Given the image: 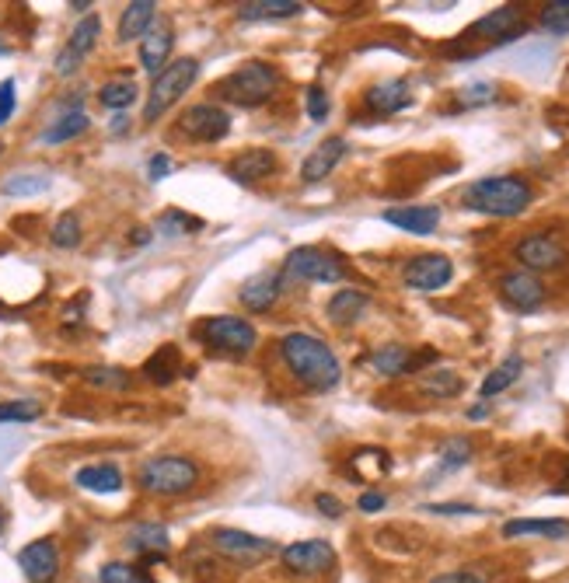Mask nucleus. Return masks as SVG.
Wrapping results in <instances>:
<instances>
[{
  "instance_id": "nucleus-1",
  "label": "nucleus",
  "mask_w": 569,
  "mask_h": 583,
  "mask_svg": "<svg viewBox=\"0 0 569 583\" xmlns=\"http://www.w3.org/2000/svg\"><path fill=\"white\" fill-rule=\"evenodd\" d=\"M280 357L290 367V374L311 391H332L343 378V367H339L332 346H325L311 332H287L280 339Z\"/></svg>"
},
{
  "instance_id": "nucleus-2",
  "label": "nucleus",
  "mask_w": 569,
  "mask_h": 583,
  "mask_svg": "<svg viewBox=\"0 0 569 583\" xmlns=\"http://www.w3.org/2000/svg\"><path fill=\"white\" fill-rule=\"evenodd\" d=\"M535 199L531 182L517 179V175H489L465 189L468 210L489 213V217H521Z\"/></svg>"
},
{
  "instance_id": "nucleus-3",
  "label": "nucleus",
  "mask_w": 569,
  "mask_h": 583,
  "mask_svg": "<svg viewBox=\"0 0 569 583\" xmlns=\"http://www.w3.org/2000/svg\"><path fill=\"white\" fill-rule=\"evenodd\" d=\"M280 88V67L266 60H248L241 67H234L224 81L217 84V95L227 98L234 105H245V109H255V105L269 102Z\"/></svg>"
},
{
  "instance_id": "nucleus-4",
  "label": "nucleus",
  "mask_w": 569,
  "mask_h": 583,
  "mask_svg": "<svg viewBox=\"0 0 569 583\" xmlns=\"http://www.w3.org/2000/svg\"><path fill=\"white\" fill-rule=\"evenodd\" d=\"M137 482L144 493L154 496H182L199 482V465L186 454H158L147 458L137 472Z\"/></svg>"
},
{
  "instance_id": "nucleus-5",
  "label": "nucleus",
  "mask_w": 569,
  "mask_h": 583,
  "mask_svg": "<svg viewBox=\"0 0 569 583\" xmlns=\"http://www.w3.org/2000/svg\"><path fill=\"white\" fill-rule=\"evenodd\" d=\"M199 77V60L196 56H179L172 60L158 77H154L151 91H147V102H144V123H158L175 102L196 84Z\"/></svg>"
},
{
  "instance_id": "nucleus-6",
  "label": "nucleus",
  "mask_w": 569,
  "mask_h": 583,
  "mask_svg": "<svg viewBox=\"0 0 569 583\" xmlns=\"http://www.w3.org/2000/svg\"><path fill=\"white\" fill-rule=\"evenodd\" d=\"M196 336L203 339L210 350L227 353V357H245V353H252L255 343H259V332H255V325L248 322V318H241V315L206 318V322L196 329Z\"/></svg>"
},
{
  "instance_id": "nucleus-7",
  "label": "nucleus",
  "mask_w": 569,
  "mask_h": 583,
  "mask_svg": "<svg viewBox=\"0 0 569 583\" xmlns=\"http://www.w3.org/2000/svg\"><path fill=\"white\" fill-rule=\"evenodd\" d=\"M210 549L217 552V556H224L227 563L241 566V570L262 566L269 556H276V542H269V538H262V535H252V531H241V528H217L210 535Z\"/></svg>"
},
{
  "instance_id": "nucleus-8",
  "label": "nucleus",
  "mask_w": 569,
  "mask_h": 583,
  "mask_svg": "<svg viewBox=\"0 0 569 583\" xmlns=\"http://www.w3.org/2000/svg\"><path fill=\"white\" fill-rule=\"evenodd\" d=\"M287 276L290 280H304V283H339L346 276V269L332 252L304 245L287 255Z\"/></svg>"
},
{
  "instance_id": "nucleus-9",
  "label": "nucleus",
  "mask_w": 569,
  "mask_h": 583,
  "mask_svg": "<svg viewBox=\"0 0 569 583\" xmlns=\"http://www.w3.org/2000/svg\"><path fill=\"white\" fill-rule=\"evenodd\" d=\"M528 32V25H524V14L521 7L514 4H503L496 7V11H489L486 18H479L472 28H468L465 35H461L458 42H472V39H486L489 46H507V42L521 39V35Z\"/></svg>"
},
{
  "instance_id": "nucleus-10",
  "label": "nucleus",
  "mask_w": 569,
  "mask_h": 583,
  "mask_svg": "<svg viewBox=\"0 0 569 583\" xmlns=\"http://www.w3.org/2000/svg\"><path fill=\"white\" fill-rule=\"evenodd\" d=\"M179 133L192 144H217L231 133V116H227L220 105H189L179 116Z\"/></svg>"
},
{
  "instance_id": "nucleus-11",
  "label": "nucleus",
  "mask_w": 569,
  "mask_h": 583,
  "mask_svg": "<svg viewBox=\"0 0 569 583\" xmlns=\"http://www.w3.org/2000/svg\"><path fill=\"white\" fill-rule=\"evenodd\" d=\"M451 276H454V262L437 252L416 255V259H409L402 269L405 287L416 290V294H437L440 287L451 283Z\"/></svg>"
},
{
  "instance_id": "nucleus-12",
  "label": "nucleus",
  "mask_w": 569,
  "mask_h": 583,
  "mask_svg": "<svg viewBox=\"0 0 569 583\" xmlns=\"http://www.w3.org/2000/svg\"><path fill=\"white\" fill-rule=\"evenodd\" d=\"M283 566H287L294 577H322L336 563V549L322 538H308V542H294L280 552Z\"/></svg>"
},
{
  "instance_id": "nucleus-13",
  "label": "nucleus",
  "mask_w": 569,
  "mask_h": 583,
  "mask_svg": "<svg viewBox=\"0 0 569 583\" xmlns=\"http://www.w3.org/2000/svg\"><path fill=\"white\" fill-rule=\"evenodd\" d=\"M517 262H521L528 273H545V269H559L566 266V248L559 245L552 234H528V238L517 241L514 248Z\"/></svg>"
},
{
  "instance_id": "nucleus-14",
  "label": "nucleus",
  "mask_w": 569,
  "mask_h": 583,
  "mask_svg": "<svg viewBox=\"0 0 569 583\" xmlns=\"http://www.w3.org/2000/svg\"><path fill=\"white\" fill-rule=\"evenodd\" d=\"M18 570L25 573L28 583H53L60 577V549H56V542H49V538L28 542L18 552Z\"/></svg>"
},
{
  "instance_id": "nucleus-15",
  "label": "nucleus",
  "mask_w": 569,
  "mask_h": 583,
  "mask_svg": "<svg viewBox=\"0 0 569 583\" xmlns=\"http://www.w3.org/2000/svg\"><path fill=\"white\" fill-rule=\"evenodd\" d=\"M500 301L514 311H538L545 304V283L528 269H517L500 280Z\"/></svg>"
},
{
  "instance_id": "nucleus-16",
  "label": "nucleus",
  "mask_w": 569,
  "mask_h": 583,
  "mask_svg": "<svg viewBox=\"0 0 569 583\" xmlns=\"http://www.w3.org/2000/svg\"><path fill=\"white\" fill-rule=\"evenodd\" d=\"M276 154L266 151V147H248V151H241L238 158L227 161V179L238 182V186H255V182L269 179V175L276 172Z\"/></svg>"
},
{
  "instance_id": "nucleus-17",
  "label": "nucleus",
  "mask_w": 569,
  "mask_h": 583,
  "mask_svg": "<svg viewBox=\"0 0 569 583\" xmlns=\"http://www.w3.org/2000/svg\"><path fill=\"white\" fill-rule=\"evenodd\" d=\"M346 151H350L346 137H329V140H322V144H318L315 151H311L308 158H304L301 179L308 182V186H315V182L329 179V175L339 168V161L346 158Z\"/></svg>"
},
{
  "instance_id": "nucleus-18",
  "label": "nucleus",
  "mask_w": 569,
  "mask_h": 583,
  "mask_svg": "<svg viewBox=\"0 0 569 583\" xmlns=\"http://www.w3.org/2000/svg\"><path fill=\"white\" fill-rule=\"evenodd\" d=\"M280 290H283V276L276 273V269H262V273L248 276L245 283H241L238 290V301L245 304L248 311H269L276 301H280Z\"/></svg>"
},
{
  "instance_id": "nucleus-19",
  "label": "nucleus",
  "mask_w": 569,
  "mask_h": 583,
  "mask_svg": "<svg viewBox=\"0 0 569 583\" xmlns=\"http://www.w3.org/2000/svg\"><path fill=\"white\" fill-rule=\"evenodd\" d=\"M364 105L374 112V116H395V112L409 109L412 105V88L402 77H391V81L371 84L364 91Z\"/></svg>"
},
{
  "instance_id": "nucleus-20",
  "label": "nucleus",
  "mask_w": 569,
  "mask_h": 583,
  "mask_svg": "<svg viewBox=\"0 0 569 583\" xmlns=\"http://www.w3.org/2000/svg\"><path fill=\"white\" fill-rule=\"evenodd\" d=\"M384 224L391 227H402V231L409 234H433L440 227V206L433 203H423V206H391V210L381 213Z\"/></svg>"
},
{
  "instance_id": "nucleus-21",
  "label": "nucleus",
  "mask_w": 569,
  "mask_h": 583,
  "mask_svg": "<svg viewBox=\"0 0 569 583\" xmlns=\"http://www.w3.org/2000/svg\"><path fill=\"white\" fill-rule=\"evenodd\" d=\"M154 14H158V4H154V0H133V4H126L123 14H119V28H116L119 42L144 39L154 28Z\"/></svg>"
},
{
  "instance_id": "nucleus-22",
  "label": "nucleus",
  "mask_w": 569,
  "mask_h": 583,
  "mask_svg": "<svg viewBox=\"0 0 569 583\" xmlns=\"http://www.w3.org/2000/svg\"><path fill=\"white\" fill-rule=\"evenodd\" d=\"M168 528H161V524H133L130 531H126V549L133 552V556H144V559H158L168 552Z\"/></svg>"
},
{
  "instance_id": "nucleus-23",
  "label": "nucleus",
  "mask_w": 569,
  "mask_h": 583,
  "mask_svg": "<svg viewBox=\"0 0 569 583\" xmlns=\"http://www.w3.org/2000/svg\"><path fill=\"white\" fill-rule=\"evenodd\" d=\"M175 35L172 28H151V32L140 39V67L151 70L154 77L168 67V56H172Z\"/></svg>"
},
{
  "instance_id": "nucleus-24",
  "label": "nucleus",
  "mask_w": 569,
  "mask_h": 583,
  "mask_svg": "<svg viewBox=\"0 0 569 583\" xmlns=\"http://www.w3.org/2000/svg\"><path fill=\"white\" fill-rule=\"evenodd\" d=\"M521 535H538V538H569V521L563 517H524V521H507L503 524V538H521Z\"/></svg>"
},
{
  "instance_id": "nucleus-25",
  "label": "nucleus",
  "mask_w": 569,
  "mask_h": 583,
  "mask_svg": "<svg viewBox=\"0 0 569 583\" xmlns=\"http://www.w3.org/2000/svg\"><path fill=\"white\" fill-rule=\"evenodd\" d=\"M182 374V353H179V346H158V353L154 357H147V364H144V378L151 381V385H172L175 378Z\"/></svg>"
},
{
  "instance_id": "nucleus-26",
  "label": "nucleus",
  "mask_w": 569,
  "mask_h": 583,
  "mask_svg": "<svg viewBox=\"0 0 569 583\" xmlns=\"http://www.w3.org/2000/svg\"><path fill=\"white\" fill-rule=\"evenodd\" d=\"M74 482L81 489H88V493H102V496H109V493H119L123 489V472H119L116 465H84L81 472L74 475Z\"/></svg>"
},
{
  "instance_id": "nucleus-27",
  "label": "nucleus",
  "mask_w": 569,
  "mask_h": 583,
  "mask_svg": "<svg viewBox=\"0 0 569 583\" xmlns=\"http://www.w3.org/2000/svg\"><path fill=\"white\" fill-rule=\"evenodd\" d=\"M367 304H371V297L364 290H336L325 311H329L332 325H353L367 311Z\"/></svg>"
},
{
  "instance_id": "nucleus-28",
  "label": "nucleus",
  "mask_w": 569,
  "mask_h": 583,
  "mask_svg": "<svg viewBox=\"0 0 569 583\" xmlns=\"http://www.w3.org/2000/svg\"><path fill=\"white\" fill-rule=\"evenodd\" d=\"M371 367L381 374V378H402V374H412V350L409 346H398V343L378 346V350L371 353Z\"/></svg>"
},
{
  "instance_id": "nucleus-29",
  "label": "nucleus",
  "mask_w": 569,
  "mask_h": 583,
  "mask_svg": "<svg viewBox=\"0 0 569 583\" xmlns=\"http://www.w3.org/2000/svg\"><path fill=\"white\" fill-rule=\"evenodd\" d=\"M304 7L297 0H252V4L238 7L241 21H280V18H294Z\"/></svg>"
},
{
  "instance_id": "nucleus-30",
  "label": "nucleus",
  "mask_w": 569,
  "mask_h": 583,
  "mask_svg": "<svg viewBox=\"0 0 569 583\" xmlns=\"http://www.w3.org/2000/svg\"><path fill=\"white\" fill-rule=\"evenodd\" d=\"M49 186H53L49 172H18V175H7V179L0 182V193L11 199H32V196L46 193Z\"/></svg>"
},
{
  "instance_id": "nucleus-31",
  "label": "nucleus",
  "mask_w": 569,
  "mask_h": 583,
  "mask_svg": "<svg viewBox=\"0 0 569 583\" xmlns=\"http://www.w3.org/2000/svg\"><path fill=\"white\" fill-rule=\"evenodd\" d=\"M91 126V119L84 116L81 109H74V112H63L56 123H49L46 130H42V144H67V140H74V137H81L84 130Z\"/></svg>"
},
{
  "instance_id": "nucleus-32",
  "label": "nucleus",
  "mask_w": 569,
  "mask_h": 583,
  "mask_svg": "<svg viewBox=\"0 0 569 583\" xmlns=\"http://www.w3.org/2000/svg\"><path fill=\"white\" fill-rule=\"evenodd\" d=\"M98 102L105 105V109L112 112H123L130 109L133 102H137V84H133V77H112V81H105L102 88H98Z\"/></svg>"
},
{
  "instance_id": "nucleus-33",
  "label": "nucleus",
  "mask_w": 569,
  "mask_h": 583,
  "mask_svg": "<svg viewBox=\"0 0 569 583\" xmlns=\"http://www.w3.org/2000/svg\"><path fill=\"white\" fill-rule=\"evenodd\" d=\"M98 35H102V18H98V14H84V18L74 25V32H70V42L63 49H70L77 60H84V56L95 49Z\"/></svg>"
},
{
  "instance_id": "nucleus-34",
  "label": "nucleus",
  "mask_w": 569,
  "mask_h": 583,
  "mask_svg": "<svg viewBox=\"0 0 569 583\" xmlns=\"http://www.w3.org/2000/svg\"><path fill=\"white\" fill-rule=\"evenodd\" d=\"M81 378L88 381L91 388H102V391H126L130 388V374H126L123 367H109V364L84 367Z\"/></svg>"
},
{
  "instance_id": "nucleus-35",
  "label": "nucleus",
  "mask_w": 569,
  "mask_h": 583,
  "mask_svg": "<svg viewBox=\"0 0 569 583\" xmlns=\"http://www.w3.org/2000/svg\"><path fill=\"white\" fill-rule=\"evenodd\" d=\"M521 371H524V360L507 357L486 381H482V398H493V395H500V391H507L517 378H521Z\"/></svg>"
},
{
  "instance_id": "nucleus-36",
  "label": "nucleus",
  "mask_w": 569,
  "mask_h": 583,
  "mask_svg": "<svg viewBox=\"0 0 569 583\" xmlns=\"http://www.w3.org/2000/svg\"><path fill=\"white\" fill-rule=\"evenodd\" d=\"M461 388L465 385H461V378L454 371H426L423 378H419V391L430 398H454Z\"/></svg>"
},
{
  "instance_id": "nucleus-37",
  "label": "nucleus",
  "mask_w": 569,
  "mask_h": 583,
  "mask_svg": "<svg viewBox=\"0 0 569 583\" xmlns=\"http://www.w3.org/2000/svg\"><path fill=\"white\" fill-rule=\"evenodd\" d=\"M81 238H84V231H81V217H77V213H63L53 224V231H49V241H53L56 248H63V252L81 245Z\"/></svg>"
},
{
  "instance_id": "nucleus-38",
  "label": "nucleus",
  "mask_w": 569,
  "mask_h": 583,
  "mask_svg": "<svg viewBox=\"0 0 569 583\" xmlns=\"http://www.w3.org/2000/svg\"><path fill=\"white\" fill-rule=\"evenodd\" d=\"M158 231L165 234V238H182V234H189V231H203V220L189 217V213H182V210H165L158 217Z\"/></svg>"
},
{
  "instance_id": "nucleus-39",
  "label": "nucleus",
  "mask_w": 569,
  "mask_h": 583,
  "mask_svg": "<svg viewBox=\"0 0 569 583\" xmlns=\"http://www.w3.org/2000/svg\"><path fill=\"white\" fill-rule=\"evenodd\" d=\"M39 416H42V402H35V398L0 402V423H35Z\"/></svg>"
},
{
  "instance_id": "nucleus-40",
  "label": "nucleus",
  "mask_w": 569,
  "mask_h": 583,
  "mask_svg": "<svg viewBox=\"0 0 569 583\" xmlns=\"http://www.w3.org/2000/svg\"><path fill=\"white\" fill-rule=\"evenodd\" d=\"M472 461V444L465 437H451L444 447H440V468L444 472H454V468H465Z\"/></svg>"
},
{
  "instance_id": "nucleus-41",
  "label": "nucleus",
  "mask_w": 569,
  "mask_h": 583,
  "mask_svg": "<svg viewBox=\"0 0 569 583\" xmlns=\"http://www.w3.org/2000/svg\"><path fill=\"white\" fill-rule=\"evenodd\" d=\"M98 580L102 583H154L140 566H133V563H105L102 570H98Z\"/></svg>"
},
{
  "instance_id": "nucleus-42",
  "label": "nucleus",
  "mask_w": 569,
  "mask_h": 583,
  "mask_svg": "<svg viewBox=\"0 0 569 583\" xmlns=\"http://www.w3.org/2000/svg\"><path fill=\"white\" fill-rule=\"evenodd\" d=\"M542 28L549 35H569V0H552L542 7Z\"/></svg>"
},
{
  "instance_id": "nucleus-43",
  "label": "nucleus",
  "mask_w": 569,
  "mask_h": 583,
  "mask_svg": "<svg viewBox=\"0 0 569 583\" xmlns=\"http://www.w3.org/2000/svg\"><path fill=\"white\" fill-rule=\"evenodd\" d=\"M489 102H496V84L475 81V84H465V88H458V105H461V109H479V105H489Z\"/></svg>"
},
{
  "instance_id": "nucleus-44",
  "label": "nucleus",
  "mask_w": 569,
  "mask_h": 583,
  "mask_svg": "<svg viewBox=\"0 0 569 583\" xmlns=\"http://www.w3.org/2000/svg\"><path fill=\"white\" fill-rule=\"evenodd\" d=\"M304 102H308V116H311V123H325L329 119V95H325L318 84H311L308 88V95H304Z\"/></svg>"
},
{
  "instance_id": "nucleus-45",
  "label": "nucleus",
  "mask_w": 569,
  "mask_h": 583,
  "mask_svg": "<svg viewBox=\"0 0 569 583\" xmlns=\"http://www.w3.org/2000/svg\"><path fill=\"white\" fill-rule=\"evenodd\" d=\"M14 109H18V95H14V81L7 77V81H0V126L11 123Z\"/></svg>"
},
{
  "instance_id": "nucleus-46",
  "label": "nucleus",
  "mask_w": 569,
  "mask_h": 583,
  "mask_svg": "<svg viewBox=\"0 0 569 583\" xmlns=\"http://www.w3.org/2000/svg\"><path fill=\"white\" fill-rule=\"evenodd\" d=\"M423 514H440V517H472V514H479V510L468 507V503H426Z\"/></svg>"
},
{
  "instance_id": "nucleus-47",
  "label": "nucleus",
  "mask_w": 569,
  "mask_h": 583,
  "mask_svg": "<svg viewBox=\"0 0 569 583\" xmlns=\"http://www.w3.org/2000/svg\"><path fill=\"white\" fill-rule=\"evenodd\" d=\"M430 583H489V577L479 570H447V573H437Z\"/></svg>"
},
{
  "instance_id": "nucleus-48",
  "label": "nucleus",
  "mask_w": 569,
  "mask_h": 583,
  "mask_svg": "<svg viewBox=\"0 0 569 583\" xmlns=\"http://www.w3.org/2000/svg\"><path fill=\"white\" fill-rule=\"evenodd\" d=\"M168 175H172V158H168V154H154V158L147 161V179L161 182V179H168Z\"/></svg>"
},
{
  "instance_id": "nucleus-49",
  "label": "nucleus",
  "mask_w": 569,
  "mask_h": 583,
  "mask_svg": "<svg viewBox=\"0 0 569 583\" xmlns=\"http://www.w3.org/2000/svg\"><path fill=\"white\" fill-rule=\"evenodd\" d=\"M315 507L322 510L325 517H332V521H336V517H343V500H336L332 493H318L315 496Z\"/></svg>"
},
{
  "instance_id": "nucleus-50",
  "label": "nucleus",
  "mask_w": 569,
  "mask_h": 583,
  "mask_svg": "<svg viewBox=\"0 0 569 583\" xmlns=\"http://www.w3.org/2000/svg\"><path fill=\"white\" fill-rule=\"evenodd\" d=\"M357 507L364 510V514H378V510L388 507V496H384V493H374V489H371V493H360Z\"/></svg>"
},
{
  "instance_id": "nucleus-51",
  "label": "nucleus",
  "mask_w": 569,
  "mask_h": 583,
  "mask_svg": "<svg viewBox=\"0 0 569 583\" xmlns=\"http://www.w3.org/2000/svg\"><path fill=\"white\" fill-rule=\"evenodd\" d=\"M77 67H81V60H77L70 49H60V53H56V74H60V77L77 74Z\"/></svg>"
},
{
  "instance_id": "nucleus-52",
  "label": "nucleus",
  "mask_w": 569,
  "mask_h": 583,
  "mask_svg": "<svg viewBox=\"0 0 569 583\" xmlns=\"http://www.w3.org/2000/svg\"><path fill=\"white\" fill-rule=\"evenodd\" d=\"M489 416V405L482 402V405H472V409H468V419H486Z\"/></svg>"
},
{
  "instance_id": "nucleus-53",
  "label": "nucleus",
  "mask_w": 569,
  "mask_h": 583,
  "mask_svg": "<svg viewBox=\"0 0 569 583\" xmlns=\"http://www.w3.org/2000/svg\"><path fill=\"white\" fill-rule=\"evenodd\" d=\"M133 241H137V245H147V241H151V231H147V227H137V231H133Z\"/></svg>"
},
{
  "instance_id": "nucleus-54",
  "label": "nucleus",
  "mask_w": 569,
  "mask_h": 583,
  "mask_svg": "<svg viewBox=\"0 0 569 583\" xmlns=\"http://www.w3.org/2000/svg\"><path fill=\"white\" fill-rule=\"evenodd\" d=\"M126 123H130V119H126L123 112H119V116L112 119V133H126Z\"/></svg>"
},
{
  "instance_id": "nucleus-55",
  "label": "nucleus",
  "mask_w": 569,
  "mask_h": 583,
  "mask_svg": "<svg viewBox=\"0 0 569 583\" xmlns=\"http://www.w3.org/2000/svg\"><path fill=\"white\" fill-rule=\"evenodd\" d=\"M70 11L84 14V11H91V4H88V0H77V4H70Z\"/></svg>"
},
{
  "instance_id": "nucleus-56",
  "label": "nucleus",
  "mask_w": 569,
  "mask_h": 583,
  "mask_svg": "<svg viewBox=\"0 0 569 583\" xmlns=\"http://www.w3.org/2000/svg\"><path fill=\"white\" fill-rule=\"evenodd\" d=\"M7 53H11V49H7L4 42H0V56H7Z\"/></svg>"
},
{
  "instance_id": "nucleus-57",
  "label": "nucleus",
  "mask_w": 569,
  "mask_h": 583,
  "mask_svg": "<svg viewBox=\"0 0 569 583\" xmlns=\"http://www.w3.org/2000/svg\"><path fill=\"white\" fill-rule=\"evenodd\" d=\"M4 521H7V517H4V510H0V531H4Z\"/></svg>"
},
{
  "instance_id": "nucleus-58",
  "label": "nucleus",
  "mask_w": 569,
  "mask_h": 583,
  "mask_svg": "<svg viewBox=\"0 0 569 583\" xmlns=\"http://www.w3.org/2000/svg\"><path fill=\"white\" fill-rule=\"evenodd\" d=\"M0 151H4V144H0Z\"/></svg>"
}]
</instances>
